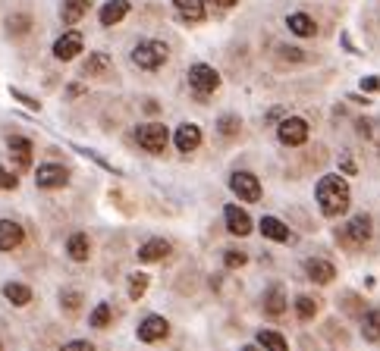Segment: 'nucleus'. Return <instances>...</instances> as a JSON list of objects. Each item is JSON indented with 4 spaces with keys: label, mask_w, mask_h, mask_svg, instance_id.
<instances>
[{
    "label": "nucleus",
    "mask_w": 380,
    "mask_h": 351,
    "mask_svg": "<svg viewBox=\"0 0 380 351\" xmlns=\"http://www.w3.org/2000/svg\"><path fill=\"white\" fill-rule=\"evenodd\" d=\"M314 198H318V207L324 216H340L349 210V185L343 176H320L318 182V191H314Z\"/></svg>",
    "instance_id": "nucleus-1"
},
{
    "label": "nucleus",
    "mask_w": 380,
    "mask_h": 351,
    "mask_svg": "<svg viewBox=\"0 0 380 351\" xmlns=\"http://www.w3.org/2000/svg\"><path fill=\"white\" fill-rule=\"evenodd\" d=\"M132 63H136L138 69H148V73H154V69H161L163 63H167V44L163 41H138L136 50H132Z\"/></svg>",
    "instance_id": "nucleus-2"
},
{
    "label": "nucleus",
    "mask_w": 380,
    "mask_h": 351,
    "mask_svg": "<svg viewBox=\"0 0 380 351\" xmlns=\"http://www.w3.org/2000/svg\"><path fill=\"white\" fill-rule=\"evenodd\" d=\"M136 142H138V148L148 151V154H161V151L167 148V142H170V132H167L163 122H145V126L136 129Z\"/></svg>",
    "instance_id": "nucleus-3"
},
{
    "label": "nucleus",
    "mask_w": 380,
    "mask_h": 351,
    "mask_svg": "<svg viewBox=\"0 0 380 351\" xmlns=\"http://www.w3.org/2000/svg\"><path fill=\"white\" fill-rule=\"evenodd\" d=\"M189 85L198 97H208L220 88V73L214 66H208V63H195L189 69Z\"/></svg>",
    "instance_id": "nucleus-4"
},
{
    "label": "nucleus",
    "mask_w": 380,
    "mask_h": 351,
    "mask_svg": "<svg viewBox=\"0 0 380 351\" xmlns=\"http://www.w3.org/2000/svg\"><path fill=\"white\" fill-rule=\"evenodd\" d=\"M277 138L286 148H299V144L308 142V122L302 120V116H286L277 126Z\"/></svg>",
    "instance_id": "nucleus-5"
},
{
    "label": "nucleus",
    "mask_w": 380,
    "mask_h": 351,
    "mask_svg": "<svg viewBox=\"0 0 380 351\" xmlns=\"http://www.w3.org/2000/svg\"><path fill=\"white\" fill-rule=\"evenodd\" d=\"M230 189L239 201H261V182L258 176L251 173H233L230 176Z\"/></svg>",
    "instance_id": "nucleus-6"
},
{
    "label": "nucleus",
    "mask_w": 380,
    "mask_h": 351,
    "mask_svg": "<svg viewBox=\"0 0 380 351\" xmlns=\"http://www.w3.org/2000/svg\"><path fill=\"white\" fill-rule=\"evenodd\" d=\"M69 182V169L60 163H41L35 173V185L38 189H63Z\"/></svg>",
    "instance_id": "nucleus-7"
},
{
    "label": "nucleus",
    "mask_w": 380,
    "mask_h": 351,
    "mask_svg": "<svg viewBox=\"0 0 380 351\" xmlns=\"http://www.w3.org/2000/svg\"><path fill=\"white\" fill-rule=\"evenodd\" d=\"M167 332H170V323L163 317H157V314H151V317H145L138 323L136 336H138V342H161V339H167Z\"/></svg>",
    "instance_id": "nucleus-8"
},
{
    "label": "nucleus",
    "mask_w": 380,
    "mask_h": 351,
    "mask_svg": "<svg viewBox=\"0 0 380 351\" xmlns=\"http://www.w3.org/2000/svg\"><path fill=\"white\" fill-rule=\"evenodd\" d=\"M224 220H226V229H230L233 236H248L251 232V216L245 214L242 207H236V204H226Z\"/></svg>",
    "instance_id": "nucleus-9"
},
{
    "label": "nucleus",
    "mask_w": 380,
    "mask_h": 351,
    "mask_svg": "<svg viewBox=\"0 0 380 351\" xmlns=\"http://www.w3.org/2000/svg\"><path fill=\"white\" fill-rule=\"evenodd\" d=\"M305 273H308L311 283L327 285L333 276H336V267H333L330 260H324V257H308V260H305Z\"/></svg>",
    "instance_id": "nucleus-10"
},
{
    "label": "nucleus",
    "mask_w": 380,
    "mask_h": 351,
    "mask_svg": "<svg viewBox=\"0 0 380 351\" xmlns=\"http://www.w3.org/2000/svg\"><path fill=\"white\" fill-rule=\"evenodd\" d=\"M7 148H10V157H13V167L16 169H28L32 167V142L28 138H22V135H13L7 142Z\"/></svg>",
    "instance_id": "nucleus-11"
},
{
    "label": "nucleus",
    "mask_w": 380,
    "mask_h": 351,
    "mask_svg": "<svg viewBox=\"0 0 380 351\" xmlns=\"http://www.w3.org/2000/svg\"><path fill=\"white\" fill-rule=\"evenodd\" d=\"M173 142H177V151L189 154V151H195L198 144H201V129H198L195 122H183V126L177 129V135H173Z\"/></svg>",
    "instance_id": "nucleus-12"
},
{
    "label": "nucleus",
    "mask_w": 380,
    "mask_h": 351,
    "mask_svg": "<svg viewBox=\"0 0 380 351\" xmlns=\"http://www.w3.org/2000/svg\"><path fill=\"white\" fill-rule=\"evenodd\" d=\"M79 50H82V35L79 32L60 35V38H57V44H54V57H57V60H75V57H79Z\"/></svg>",
    "instance_id": "nucleus-13"
},
{
    "label": "nucleus",
    "mask_w": 380,
    "mask_h": 351,
    "mask_svg": "<svg viewBox=\"0 0 380 351\" xmlns=\"http://www.w3.org/2000/svg\"><path fill=\"white\" fill-rule=\"evenodd\" d=\"M126 13H129V0H107L101 7V13H98V19H101L104 28H110L126 19Z\"/></svg>",
    "instance_id": "nucleus-14"
},
{
    "label": "nucleus",
    "mask_w": 380,
    "mask_h": 351,
    "mask_svg": "<svg viewBox=\"0 0 380 351\" xmlns=\"http://www.w3.org/2000/svg\"><path fill=\"white\" fill-rule=\"evenodd\" d=\"M258 229H261V236L271 238V242H289V226H286L283 220H277V216H261Z\"/></svg>",
    "instance_id": "nucleus-15"
},
{
    "label": "nucleus",
    "mask_w": 380,
    "mask_h": 351,
    "mask_svg": "<svg viewBox=\"0 0 380 351\" xmlns=\"http://www.w3.org/2000/svg\"><path fill=\"white\" fill-rule=\"evenodd\" d=\"M374 232V223H371V214H355L352 223H349V238L352 245H365Z\"/></svg>",
    "instance_id": "nucleus-16"
},
{
    "label": "nucleus",
    "mask_w": 380,
    "mask_h": 351,
    "mask_svg": "<svg viewBox=\"0 0 380 351\" xmlns=\"http://www.w3.org/2000/svg\"><path fill=\"white\" fill-rule=\"evenodd\" d=\"M22 245V226L13 220H0V251H13Z\"/></svg>",
    "instance_id": "nucleus-17"
},
{
    "label": "nucleus",
    "mask_w": 380,
    "mask_h": 351,
    "mask_svg": "<svg viewBox=\"0 0 380 351\" xmlns=\"http://www.w3.org/2000/svg\"><path fill=\"white\" fill-rule=\"evenodd\" d=\"M264 314L267 317H280L286 314V289L283 285H271L264 292Z\"/></svg>",
    "instance_id": "nucleus-18"
},
{
    "label": "nucleus",
    "mask_w": 380,
    "mask_h": 351,
    "mask_svg": "<svg viewBox=\"0 0 380 351\" xmlns=\"http://www.w3.org/2000/svg\"><path fill=\"white\" fill-rule=\"evenodd\" d=\"M286 26H289L292 35H299V38H314V32H318V26H314V19L308 13H289L286 16Z\"/></svg>",
    "instance_id": "nucleus-19"
},
{
    "label": "nucleus",
    "mask_w": 380,
    "mask_h": 351,
    "mask_svg": "<svg viewBox=\"0 0 380 351\" xmlns=\"http://www.w3.org/2000/svg\"><path fill=\"white\" fill-rule=\"evenodd\" d=\"M167 254H170V242H167V238H151V242H145L142 248H138V260H145V263L163 260Z\"/></svg>",
    "instance_id": "nucleus-20"
},
{
    "label": "nucleus",
    "mask_w": 380,
    "mask_h": 351,
    "mask_svg": "<svg viewBox=\"0 0 380 351\" xmlns=\"http://www.w3.org/2000/svg\"><path fill=\"white\" fill-rule=\"evenodd\" d=\"M66 251H69V257H73V260H89V254H91L89 236H85V232H75V236H69Z\"/></svg>",
    "instance_id": "nucleus-21"
},
{
    "label": "nucleus",
    "mask_w": 380,
    "mask_h": 351,
    "mask_svg": "<svg viewBox=\"0 0 380 351\" xmlns=\"http://www.w3.org/2000/svg\"><path fill=\"white\" fill-rule=\"evenodd\" d=\"M85 13H89V0H63L60 16H63V22H66V26H75V22H79Z\"/></svg>",
    "instance_id": "nucleus-22"
},
{
    "label": "nucleus",
    "mask_w": 380,
    "mask_h": 351,
    "mask_svg": "<svg viewBox=\"0 0 380 351\" xmlns=\"http://www.w3.org/2000/svg\"><path fill=\"white\" fill-rule=\"evenodd\" d=\"M173 7H177V13L183 16V19H189V22H201L204 19V3L201 0H173Z\"/></svg>",
    "instance_id": "nucleus-23"
},
{
    "label": "nucleus",
    "mask_w": 380,
    "mask_h": 351,
    "mask_svg": "<svg viewBox=\"0 0 380 351\" xmlns=\"http://www.w3.org/2000/svg\"><path fill=\"white\" fill-rule=\"evenodd\" d=\"M110 66H114L110 54H104V50H95V54L85 60V75H107Z\"/></svg>",
    "instance_id": "nucleus-24"
},
{
    "label": "nucleus",
    "mask_w": 380,
    "mask_h": 351,
    "mask_svg": "<svg viewBox=\"0 0 380 351\" xmlns=\"http://www.w3.org/2000/svg\"><path fill=\"white\" fill-rule=\"evenodd\" d=\"M3 295H7V301L16 304V307H26V304L32 301V289L22 283H7L3 285Z\"/></svg>",
    "instance_id": "nucleus-25"
},
{
    "label": "nucleus",
    "mask_w": 380,
    "mask_h": 351,
    "mask_svg": "<svg viewBox=\"0 0 380 351\" xmlns=\"http://www.w3.org/2000/svg\"><path fill=\"white\" fill-rule=\"evenodd\" d=\"M361 336L365 342H380V311H368L361 317Z\"/></svg>",
    "instance_id": "nucleus-26"
},
{
    "label": "nucleus",
    "mask_w": 380,
    "mask_h": 351,
    "mask_svg": "<svg viewBox=\"0 0 380 351\" xmlns=\"http://www.w3.org/2000/svg\"><path fill=\"white\" fill-rule=\"evenodd\" d=\"M258 345L261 348H273V351H286V339L273 330H261L258 332Z\"/></svg>",
    "instance_id": "nucleus-27"
},
{
    "label": "nucleus",
    "mask_w": 380,
    "mask_h": 351,
    "mask_svg": "<svg viewBox=\"0 0 380 351\" xmlns=\"http://www.w3.org/2000/svg\"><path fill=\"white\" fill-rule=\"evenodd\" d=\"M296 314H299L302 320H311L314 314H318V298H311V295H299V298H296Z\"/></svg>",
    "instance_id": "nucleus-28"
},
{
    "label": "nucleus",
    "mask_w": 380,
    "mask_h": 351,
    "mask_svg": "<svg viewBox=\"0 0 380 351\" xmlns=\"http://www.w3.org/2000/svg\"><path fill=\"white\" fill-rule=\"evenodd\" d=\"M110 317H114L110 304L101 301V304L95 307V311H91V326H95V330H107V326H110Z\"/></svg>",
    "instance_id": "nucleus-29"
},
{
    "label": "nucleus",
    "mask_w": 380,
    "mask_h": 351,
    "mask_svg": "<svg viewBox=\"0 0 380 351\" xmlns=\"http://www.w3.org/2000/svg\"><path fill=\"white\" fill-rule=\"evenodd\" d=\"M145 292H148V273H132L129 276V298L138 301Z\"/></svg>",
    "instance_id": "nucleus-30"
},
{
    "label": "nucleus",
    "mask_w": 380,
    "mask_h": 351,
    "mask_svg": "<svg viewBox=\"0 0 380 351\" xmlns=\"http://www.w3.org/2000/svg\"><path fill=\"white\" fill-rule=\"evenodd\" d=\"M239 126H242V120H239L236 113H226L217 120V129H220V135H236Z\"/></svg>",
    "instance_id": "nucleus-31"
},
{
    "label": "nucleus",
    "mask_w": 380,
    "mask_h": 351,
    "mask_svg": "<svg viewBox=\"0 0 380 351\" xmlns=\"http://www.w3.org/2000/svg\"><path fill=\"white\" fill-rule=\"evenodd\" d=\"M60 304L66 307L69 314H75L82 307V292H75V289H66V292H60Z\"/></svg>",
    "instance_id": "nucleus-32"
},
{
    "label": "nucleus",
    "mask_w": 380,
    "mask_h": 351,
    "mask_svg": "<svg viewBox=\"0 0 380 351\" xmlns=\"http://www.w3.org/2000/svg\"><path fill=\"white\" fill-rule=\"evenodd\" d=\"M7 28L13 35H26L28 28H32V19H28L26 13H16V16H10V19H7Z\"/></svg>",
    "instance_id": "nucleus-33"
},
{
    "label": "nucleus",
    "mask_w": 380,
    "mask_h": 351,
    "mask_svg": "<svg viewBox=\"0 0 380 351\" xmlns=\"http://www.w3.org/2000/svg\"><path fill=\"white\" fill-rule=\"evenodd\" d=\"M245 260H248V254H245V251H226V254H224V263L230 267V270L245 267Z\"/></svg>",
    "instance_id": "nucleus-34"
},
{
    "label": "nucleus",
    "mask_w": 380,
    "mask_h": 351,
    "mask_svg": "<svg viewBox=\"0 0 380 351\" xmlns=\"http://www.w3.org/2000/svg\"><path fill=\"white\" fill-rule=\"evenodd\" d=\"M10 95H13V101H19V104H26L28 110H41V101H35V97H28L26 91H19V88H10Z\"/></svg>",
    "instance_id": "nucleus-35"
},
{
    "label": "nucleus",
    "mask_w": 380,
    "mask_h": 351,
    "mask_svg": "<svg viewBox=\"0 0 380 351\" xmlns=\"http://www.w3.org/2000/svg\"><path fill=\"white\" fill-rule=\"evenodd\" d=\"M16 185H19V176L7 173V169L0 167V189H16Z\"/></svg>",
    "instance_id": "nucleus-36"
},
{
    "label": "nucleus",
    "mask_w": 380,
    "mask_h": 351,
    "mask_svg": "<svg viewBox=\"0 0 380 351\" xmlns=\"http://www.w3.org/2000/svg\"><path fill=\"white\" fill-rule=\"evenodd\" d=\"M361 91H380V75H361Z\"/></svg>",
    "instance_id": "nucleus-37"
},
{
    "label": "nucleus",
    "mask_w": 380,
    "mask_h": 351,
    "mask_svg": "<svg viewBox=\"0 0 380 351\" xmlns=\"http://www.w3.org/2000/svg\"><path fill=\"white\" fill-rule=\"evenodd\" d=\"M280 57H283V60H289V63H299L302 60V50L299 48H280Z\"/></svg>",
    "instance_id": "nucleus-38"
},
{
    "label": "nucleus",
    "mask_w": 380,
    "mask_h": 351,
    "mask_svg": "<svg viewBox=\"0 0 380 351\" xmlns=\"http://www.w3.org/2000/svg\"><path fill=\"white\" fill-rule=\"evenodd\" d=\"M359 135H371V122H368V120H359Z\"/></svg>",
    "instance_id": "nucleus-39"
},
{
    "label": "nucleus",
    "mask_w": 380,
    "mask_h": 351,
    "mask_svg": "<svg viewBox=\"0 0 380 351\" xmlns=\"http://www.w3.org/2000/svg\"><path fill=\"white\" fill-rule=\"evenodd\" d=\"M340 167H343V169H346V173H349V176H355V163H352V160H349V157H343V160H340Z\"/></svg>",
    "instance_id": "nucleus-40"
},
{
    "label": "nucleus",
    "mask_w": 380,
    "mask_h": 351,
    "mask_svg": "<svg viewBox=\"0 0 380 351\" xmlns=\"http://www.w3.org/2000/svg\"><path fill=\"white\" fill-rule=\"evenodd\" d=\"M66 348H85V351H91V342H82V339H79V342H66Z\"/></svg>",
    "instance_id": "nucleus-41"
},
{
    "label": "nucleus",
    "mask_w": 380,
    "mask_h": 351,
    "mask_svg": "<svg viewBox=\"0 0 380 351\" xmlns=\"http://www.w3.org/2000/svg\"><path fill=\"white\" fill-rule=\"evenodd\" d=\"M343 44H346V50H349V54H361V50H355V44H352V41H349V35H343Z\"/></svg>",
    "instance_id": "nucleus-42"
},
{
    "label": "nucleus",
    "mask_w": 380,
    "mask_h": 351,
    "mask_svg": "<svg viewBox=\"0 0 380 351\" xmlns=\"http://www.w3.org/2000/svg\"><path fill=\"white\" fill-rule=\"evenodd\" d=\"M349 101H355V104H371L368 97H361V95H349Z\"/></svg>",
    "instance_id": "nucleus-43"
},
{
    "label": "nucleus",
    "mask_w": 380,
    "mask_h": 351,
    "mask_svg": "<svg viewBox=\"0 0 380 351\" xmlns=\"http://www.w3.org/2000/svg\"><path fill=\"white\" fill-rule=\"evenodd\" d=\"M214 3H220V7H233V3H239V0H214Z\"/></svg>",
    "instance_id": "nucleus-44"
}]
</instances>
